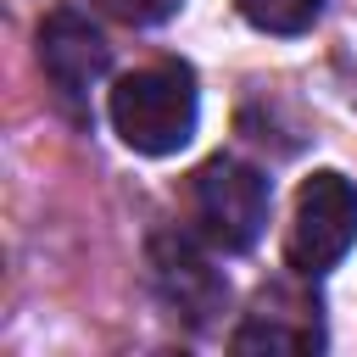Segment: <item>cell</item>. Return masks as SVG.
I'll list each match as a JSON object with an SVG mask.
<instances>
[{
    "label": "cell",
    "instance_id": "1",
    "mask_svg": "<svg viewBox=\"0 0 357 357\" xmlns=\"http://www.w3.org/2000/svg\"><path fill=\"white\" fill-rule=\"evenodd\" d=\"M112 128L123 134L128 151L139 156H173L195 139V117H201V95H195V73L184 61H156V67H134L128 78H117L112 100H106Z\"/></svg>",
    "mask_w": 357,
    "mask_h": 357
},
{
    "label": "cell",
    "instance_id": "2",
    "mask_svg": "<svg viewBox=\"0 0 357 357\" xmlns=\"http://www.w3.org/2000/svg\"><path fill=\"white\" fill-rule=\"evenodd\" d=\"M268 201H273L268 178L234 156H212L190 178V212L218 251H251L268 229Z\"/></svg>",
    "mask_w": 357,
    "mask_h": 357
},
{
    "label": "cell",
    "instance_id": "3",
    "mask_svg": "<svg viewBox=\"0 0 357 357\" xmlns=\"http://www.w3.org/2000/svg\"><path fill=\"white\" fill-rule=\"evenodd\" d=\"M357 245V184L346 173H312L296 190V218H290V268L301 273H329L346 251Z\"/></svg>",
    "mask_w": 357,
    "mask_h": 357
},
{
    "label": "cell",
    "instance_id": "4",
    "mask_svg": "<svg viewBox=\"0 0 357 357\" xmlns=\"http://www.w3.org/2000/svg\"><path fill=\"white\" fill-rule=\"evenodd\" d=\"M39 67L45 78L56 84L61 100H84L106 67H112V45L100 39V28L78 11V6H56L45 22H39Z\"/></svg>",
    "mask_w": 357,
    "mask_h": 357
},
{
    "label": "cell",
    "instance_id": "5",
    "mask_svg": "<svg viewBox=\"0 0 357 357\" xmlns=\"http://www.w3.org/2000/svg\"><path fill=\"white\" fill-rule=\"evenodd\" d=\"M151 268H156V290L167 296V307H178L184 318H206V312H218L223 307V296H229V284L218 279V268L184 240V234H162V240H151Z\"/></svg>",
    "mask_w": 357,
    "mask_h": 357
},
{
    "label": "cell",
    "instance_id": "6",
    "mask_svg": "<svg viewBox=\"0 0 357 357\" xmlns=\"http://www.w3.org/2000/svg\"><path fill=\"white\" fill-rule=\"evenodd\" d=\"M324 329L312 312H268V301L245 318V329L234 335V351H318Z\"/></svg>",
    "mask_w": 357,
    "mask_h": 357
},
{
    "label": "cell",
    "instance_id": "7",
    "mask_svg": "<svg viewBox=\"0 0 357 357\" xmlns=\"http://www.w3.org/2000/svg\"><path fill=\"white\" fill-rule=\"evenodd\" d=\"M234 6L262 33H307L324 11V0H234Z\"/></svg>",
    "mask_w": 357,
    "mask_h": 357
},
{
    "label": "cell",
    "instance_id": "8",
    "mask_svg": "<svg viewBox=\"0 0 357 357\" xmlns=\"http://www.w3.org/2000/svg\"><path fill=\"white\" fill-rule=\"evenodd\" d=\"M95 6L117 22H128V28H151V22H167L184 0H95Z\"/></svg>",
    "mask_w": 357,
    "mask_h": 357
}]
</instances>
